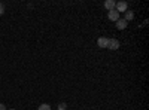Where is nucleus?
<instances>
[{
	"mask_svg": "<svg viewBox=\"0 0 149 110\" xmlns=\"http://www.w3.org/2000/svg\"><path fill=\"white\" fill-rule=\"evenodd\" d=\"M107 18H109L110 21L116 22V21L119 19V12H118L116 9H112V10H109V14H107Z\"/></svg>",
	"mask_w": 149,
	"mask_h": 110,
	"instance_id": "f257e3e1",
	"label": "nucleus"
},
{
	"mask_svg": "<svg viewBox=\"0 0 149 110\" xmlns=\"http://www.w3.org/2000/svg\"><path fill=\"white\" fill-rule=\"evenodd\" d=\"M119 48V42L116 39H109L107 42V49H112V51H116Z\"/></svg>",
	"mask_w": 149,
	"mask_h": 110,
	"instance_id": "f03ea898",
	"label": "nucleus"
},
{
	"mask_svg": "<svg viewBox=\"0 0 149 110\" xmlns=\"http://www.w3.org/2000/svg\"><path fill=\"white\" fill-rule=\"evenodd\" d=\"M115 9H116L118 12H127L128 5H127V2H118V3L115 5Z\"/></svg>",
	"mask_w": 149,
	"mask_h": 110,
	"instance_id": "7ed1b4c3",
	"label": "nucleus"
},
{
	"mask_svg": "<svg viewBox=\"0 0 149 110\" xmlns=\"http://www.w3.org/2000/svg\"><path fill=\"white\" fill-rule=\"evenodd\" d=\"M107 42H109L107 37H100L97 40V45H98V48H107Z\"/></svg>",
	"mask_w": 149,
	"mask_h": 110,
	"instance_id": "20e7f679",
	"label": "nucleus"
},
{
	"mask_svg": "<svg viewBox=\"0 0 149 110\" xmlns=\"http://www.w3.org/2000/svg\"><path fill=\"white\" fill-rule=\"evenodd\" d=\"M125 27H127V21H125V19H121V18H119V19L116 21V28H118V30H124Z\"/></svg>",
	"mask_w": 149,
	"mask_h": 110,
	"instance_id": "39448f33",
	"label": "nucleus"
},
{
	"mask_svg": "<svg viewBox=\"0 0 149 110\" xmlns=\"http://www.w3.org/2000/svg\"><path fill=\"white\" fill-rule=\"evenodd\" d=\"M115 5H116V2H115V0H107V2H104V8H106L107 10L115 9Z\"/></svg>",
	"mask_w": 149,
	"mask_h": 110,
	"instance_id": "423d86ee",
	"label": "nucleus"
},
{
	"mask_svg": "<svg viewBox=\"0 0 149 110\" xmlns=\"http://www.w3.org/2000/svg\"><path fill=\"white\" fill-rule=\"evenodd\" d=\"M133 18H134V14H133V12H130V10H128L127 14H125V18H124V19H125V21H131Z\"/></svg>",
	"mask_w": 149,
	"mask_h": 110,
	"instance_id": "0eeeda50",
	"label": "nucleus"
},
{
	"mask_svg": "<svg viewBox=\"0 0 149 110\" xmlns=\"http://www.w3.org/2000/svg\"><path fill=\"white\" fill-rule=\"evenodd\" d=\"M37 110H51V106L49 104H40Z\"/></svg>",
	"mask_w": 149,
	"mask_h": 110,
	"instance_id": "6e6552de",
	"label": "nucleus"
},
{
	"mask_svg": "<svg viewBox=\"0 0 149 110\" xmlns=\"http://www.w3.org/2000/svg\"><path fill=\"white\" fill-rule=\"evenodd\" d=\"M3 12H5V6L0 3V15H3Z\"/></svg>",
	"mask_w": 149,
	"mask_h": 110,
	"instance_id": "1a4fd4ad",
	"label": "nucleus"
},
{
	"mask_svg": "<svg viewBox=\"0 0 149 110\" xmlns=\"http://www.w3.org/2000/svg\"><path fill=\"white\" fill-rule=\"evenodd\" d=\"M0 110H6V106H5V104H2V103H0Z\"/></svg>",
	"mask_w": 149,
	"mask_h": 110,
	"instance_id": "9d476101",
	"label": "nucleus"
},
{
	"mask_svg": "<svg viewBox=\"0 0 149 110\" xmlns=\"http://www.w3.org/2000/svg\"><path fill=\"white\" fill-rule=\"evenodd\" d=\"M10 110H14V109H10Z\"/></svg>",
	"mask_w": 149,
	"mask_h": 110,
	"instance_id": "9b49d317",
	"label": "nucleus"
}]
</instances>
